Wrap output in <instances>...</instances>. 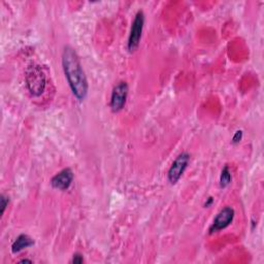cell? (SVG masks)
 Returning a JSON list of instances; mask_svg holds the SVG:
<instances>
[{
  "instance_id": "cell-1",
  "label": "cell",
  "mask_w": 264,
  "mask_h": 264,
  "mask_svg": "<svg viewBox=\"0 0 264 264\" xmlns=\"http://www.w3.org/2000/svg\"><path fill=\"white\" fill-rule=\"evenodd\" d=\"M62 64L69 85L79 101H84L88 94V82L76 51L65 47L62 55Z\"/></svg>"
},
{
  "instance_id": "cell-2",
  "label": "cell",
  "mask_w": 264,
  "mask_h": 264,
  "mask_svg": "<svg viewBox=\"0 0 264 264\" xmlns=\"http://www.w3.org/2000/svg\"><path fill=\"white\" fill-rule=\"evenodd\" d=\"M46 75L40 65H30L26 71V85L29 92L35 96H41L46 89Z\"/></svg>"
},
{
  "instance_id": "cell-3",
  "label": "cell",
  "mask_w": 264,
  "mask_h": 264,
  "mask_svg": "<svg viewBox=\"0 0 264 264\" xmlns=\"http://www.w3.org/2000/svg\"><path fill=\"white\" fill-rule=\"evenodd\" d=\"M144 24H145L144 12L139 11L138 14L136 15L134 22H132L130 35L128 39V50L130 52H135L140 45L143 29H144Z\"/></svg>"
},
{
  "instance_id": "cell-4",
  "label": "cell",
  "mask_w": 264,
  "mask_h": 264,
  "mask_svg": "<svg viewBox=\"0 0 264 264\" xmlns=\"http://www.w3.org/2000/svg\"><path fill=\"white\" fill-rule=\"evenodd\" d=\"M189 160H190V155L188 153H182L174 161V163L172 164V167L169 171V174H168L169 181L172 185H175L179 182V180L181 179L185 170L188 167Z\"/></svg>"
},
{
  "instance_id": "cell-5",
  "label": "cell",
  "mask_w": 264,
  "mask_h": 264,
  "mask_svg": "<svg viewBox=\"0 0 264 264\" xmlns=\"http://www.w3.org/2000/svg\"><path fill=\"white\" fill-rule=\"evenodd\" d=\"M128 91H129V88H128L127 83H125V82H121L114 88L112 97H111V108L114 113L120 112L125 107L127 96H128Z\"/></svg>"
},
{
  "instance_id": "cell-6",
  "label": "cell",
  "mask_w": 264,
  "mask_h": 264,
  "mask_svg": "<svg viewBox=\"0 0 264 264\" xmlns=\"http://www.w3.org/2000/svg\"><path fill=\"white\" fill-rule=\"evenodd\" d=\"M234 218H235L234 209L230 207L224 208L216 216V218L213 222V225L210 228V234L218 233V231H221V230L227 228L231 224V222L234 221Z\"/></svg>"
},
{
  "instance_id": "cell-7",
  "label": "cell",
  "mask_w": 264,
  "mask_h": 264,
  "mask_svg": "<svg viewBox=\"0 0 264 264\" xmlns=\"http://www.w3.org/2000/svg\"><path fill=\"white\" fill-rule=\"evenodd\" d=\"M74 180V173L71 169H64L58 173L51 181L52 187L58 190H68Z\"/></svg>"
},
{
  "instance_id": "cell-8",
  "label": "cell",
  "mask_w": 264,
  "mask_h": 264,
  "mask_svg": "<svg viewBox=\"0 0 264 264\" xmlns=\"http://www.w3.org/2000/svg\"><path fill=\"white\" fill-rule=\"evenodd\" d=\"M33 245H35V241H33L28 235H20L12 246V252L14 254H17L29 247H32Z\"/></svg>"
},
{
  "instance_id": "cell-9",
  "label": "cell",
  "mask_w": 264,
  "mask_h": 264,
  "mask_svg": "<svg viewBox=\"0 0 264 264\" xmlns=\"http://www.w3.org/2000/svg\"><path fill=\"white\" fill-rule=\"evenodd\" d=\"M231 183V173L230 170L228 168V165L222 170L221 176H220V186L221 188H226L230 185Z\"/></svg>"
},
{
  "instance_id": "cell-10",
  "label": "cell",
  "mask_w": 264,
  "mask_h": 264,
  "mask_svg": "<svg viewBox=\"0 0 264 264\" xmlns=\"http://www.w3.org/2000/svg\"><path fill=\"white\" fill-rule=\"evenodd\" d=\"M8 205H9V200L5 195H2V197H0V207H2V211H0V214L4 215Z\"/></svg>"
},
{
  "instance_id": "cell-11",
  "label": "cell",
  "mask_w": 264,
  "mask_h": 264,
  "mask_svg": "<svg viewBox=\"0 0 264 264\" xmlns=\"http://www.w3.org/2000/svg\"><path fill=\"white\" fill-rule=\"evenodd\" d=\"M242 139H243V131L239 130V131L236 132L234 138H233V144H235V145L239 144L242 141Z\"/></svg>"
},
{
  "instance_id": "cell-12",
  "label": "cell",
  "mask_w": 264,
  "mask_h": 264,
  "mask_svg": "<svg viewBox=\"0 0 264 264\" xmlns=\"http://www.w3.org/2000/svg\"><path fill=\"white\" fill-rule=\"evenodd\" d=\"M84 262V259H83V256L81 254H75L74 255V258H73V263H78V264H81Z\"/></svg>"
},
{
  "instance_id": "cell-13",
  "label": "cell",
  "mask_w": 264,
  "mask_h": 264,
  "mask_svg": "<svg viewBox=\"0 0 264 264\" xmlns=\"http://www.w3.org/2000/svg\"><path fill=\"white\" fill-rule=\"evenodd\" d=\"M213 202H214V200H213L212 197H210L209 200H208V202H206V204H205V207H206V208H209V207H211V205L213 204Z\"/></svg>"
},
{
  "instance_id": "cell-14",
  "label": "cell",
  "mask_w": 264,
  "mask_h": 264,
  "mask_svg": "<svg viewBox=\"0 0 264 264\" xmlns=\"http://www.w3.org/2000/svg\"><path fill=\"white\" fill-rule=\"evenodd\" d=\"M25 262H30V263H32V261H31V260H27V259H24V260H22V261H21V263H25Z\"/></svg>"
}]
</instances>
